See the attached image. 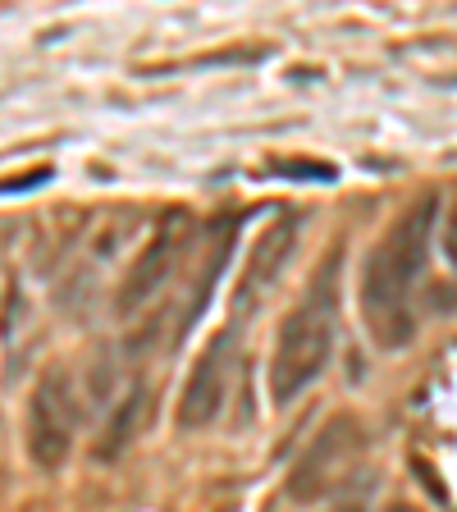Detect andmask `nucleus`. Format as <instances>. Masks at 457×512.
<instances>
[{"mask_svg":"<svg viewBox=\"0 0 457 512\" xmlns=\"http://www.w3.org/2000/svg\"><path fill=\"white\" fill-rule=\"evenodd\" d=\"M435 229H439V197L426 192V197H416L380 234V243L366 252L362 316L371 320L375 339H380L384 348H398V343L412 339V316H407V307H412L416 279L426 275Z\"/></svg>","mask_w":457,"mask_h":512,"instance_id":"1","label":"nucleus"},{"mask_svg":"<svg viewBox=\"0 0 457 512\" xmlns=\"http://www.w3.org/2000/svg\"><path fill=\"white\" fill-rule=\"evenodd\" d=\"M334 352V261L320 266L302 302L284 316L270 352V398L288 407L325 375Z\"/></svg>","mask_w":457,"mask_h":512,"instance_id":"2","label":"nucleus"},{"mask_svg":"<svg viewBox=\"0 0 457 512\" xmlns=\"http://www.w3.org/2000/svg\"><path fill=\"white\" fill-rule=\"evenodd\" d=\"M78 435V394L64 366H51L28 398V458L42 471L64 467Z\"/></svg>","mask_w":457,"mask_h":512,"instance_id":"3","label":"nucleus"},{"mask_svg":"<svg viewBox=\"0 0 457 512\" xmlns=\"http://www.w3.org/2000/svg\"><path fill=\"white\" fill-rule=\"evenodd\" d=\"M188 238H192V215L188 211H165L160 215L156 234L147 238V247L133 256V266L124 270V279H119V293H115L119 316H133V311H142L151 298H160V288L179 275V261L188 256Z\"/></svg>","mask_w":457,"mask_h":512,"instance_id":"4","label":"nucleus"},{"mask_svg":"<svg viewBox=\"0 0 457 512\" xmlns=\"http://www.w3.org/2000/svg\"><path fill=\"white\" fill-rule=\"evenodd\" d=\"M234 352H238L234 334H215L202 348V357L192 362L188 384H183V394H179L183 430H206L220 416L224 394H229V375H234Z\"/></svg>","mask_w":457,"mask_h":512,"instance_id":"5","label":"nucleus"},{"mask_svg":"<svg viewBox=\"0 0 457 512\" xmlns=\"http://www.w3.org/2000/svg\"><path fill=\"white\" fill-rule=\"evenodd\" d=\"M362 444H366L362 426H357L352 416H334L330 426H325L316 439H311V448L302 453L298 471H293V480H288L293 499L311 503L316 494H325V490L334 485V476H339V471L348 467L357 453H362Z\"/></svg>","mask_w":457,"mask_h":512,"instance_id":"6","label":"nucleus"},{"mask_svg":"<svg viewBox=\"0 0 457 512\" xmlns=\"http://www.w3.org/2000/svg\"><path fill=\"white\" fill-rule=\"evenodd\" d=\"M298 229H302L298 215H279L275 224H266V234L256 238L252 256H247V270H243V279H238V302H243V307L261 302L270 293V284L284 275L288 256L298 247Z\"/></svg>","mask_w":457,"mask_h":512,"instance_id":"7","label":"nucleus"},{"mask_svg":"<svg viewBox=\"0 0 457 512\" xmlns=\"http://www.w3.org/2000/svg\"><path fill=\"white\" fill-rule=\"evenodd\" d=\"M142 407H147V389H133V394L124 398V403L115 407V416H110V426H106V435H101V448H96V458L106 462V458H119L128 448V439L138 435V421H142Z\"/></svg>","mask_w":457,"mask_h":512,"instance_id":"8","label":"nucleus"},{"mask_svg":"<svg viewBox=\"0 0 457 512\" xmlns=\"http://www.w3.org/2000/svg\"><path fill=\"white\" fill-rule=\"evenodd\" d=\"M444 243H448V256L457 261V206H453V215H448V224H444Z\"/></svg>","mask_w":457,"mask_h":512,"instance_id":"9","label":"nucleus"},{"mask_svg":"<svg viewBox=\"0 0 457 512\" xmlns=\"http://www.w3.org/2000/svg\"><path fill=\"white\" fill-rule=\"evenodd\" d=\"M334 512H366L362 503H343V508H334Z\"/></svg>","mask_w":457,"mask_h":512,"instance_id":"10","label":"nucleus"}]
</instances>
